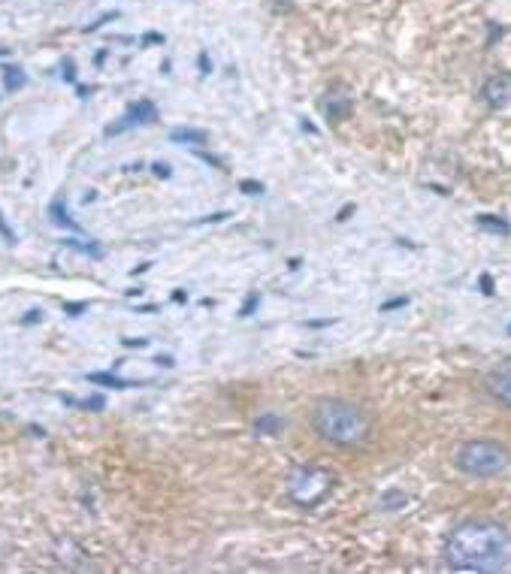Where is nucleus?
<instances>
[{"label": "nucleus", "mask_w": 511, "mask_h": 574, "mask_svg": "<svg viewBox=\"0 0 511 574\" xmlns=\"http://www.w3.org/2000/svg\"><path fill=\"white\" fill-rule=\"evenodd\" d=\"M154 176H161V179H170V163H154Z\"/></svg>", "instance_id": "aec40b11"}, {"label": "nucleus", "mask_w": 511, "mask_h": 574, "mask_svg": "<svg viewBox=\"0 0 511 574\" xmlns=\"http://www.w3.org/2000/svg\"><path fill=\"white\" fill-rule=\"evenodd\" d=\"M200 70H203V73H209V70H212V63H209V58H206V54H200Z\"/></svg>", "instance_id": "bb28decb"}, {"label": "nucleus", "mask_w": 511, "mask_h": 574, "mask_svg": "<svg viewBox=\"0 0 511 574\" xmlns=\"http://www.w3.org/2000/svg\"><path fill=\"white\" fill-rule=\"evenodd\" d=\"M91 384H103V387H112V390H127V387H136L133 381H124L118 375H109V372H91V375H85Z\"/></svg>", "instance_id": "9d476101"}, {"label": "nucleus", "mask_w": 511, "mask_h": 574, "mask_svg": "<svg viewBox=\"0 0 511 574\" xmlns=\"http://www.w3.org/2000/svg\"><path fill=\"white\" fill-rule=\"evenodd\" d=\"M0 233H3V236H6V239H13V233H9V227H6L3 221H0Z\"/></svg>", "instance_id": "c85d7f7f"}, {"label": "nucleus", "mask_w": 511, "mask_h": 574, "mask_svg": "<svg viewBox=\"0 0 511 574\" xmlns=\"http://www.w3.org/2000/svg\"><path fill=\"white\" fill-rule=\"evenodd\" d=\"M511 535L503 523L472 517L457 523L445 538V562L454 571H494L505 562Z\"/></svg>", "instance_id": "f257e3e1"}, {"label": "nucleus", "mask_w": 511, "mask_h": 574, "mask_svg": "<svg viewBox=\"0 0 511 574\" xmlns=\"http://www.w3.org/2000/svg\"><path fill=\"white\" fill-rule=\"evenodd\" d=\"M348 112H351V97L330 94V100H327V115H330V121H342Z\"/></svg>", "instance_id": "9b49d317"}, {"label": "nucleus", "mask_w": 511, "mask_h": 574, "mask_svg": "<svg viewBox=\"0 0 511 574\" xmlns=\"http://www.w3.org/2000/svg\"><path fill=\"white\" fill-rule=\"evenodd\" d=\"M281 430H285V417H281V414L263 411L258 421H254V432H258V435H279Z\"/></svg>", "instance_id": "6e6552de"}, {"label": "nucleus", "mask_w": 511, "mask_h": 574, "mask_svg": "<svg viewBox=\"0 0 511 574\" xmlns=\"http://www.w3.org/2000/svg\"><path fill=\"white\" fill-rule=\"evenodd\" d=\"M511 466V448L499 439H469L454 451V469L466 478H496Z\"/></svg>", "instance_id": "7ed1b4c3"}, {"label": "nucleus", "mask_w": 511, "mask_h": 574, "mask_svg": "<svg viewBox=\"0 0 511 574\" xmlns=\"http://www.w3.org/2000/svg\"><path fill=\"white\" fill-rule=\"evenodd\" d=\"M330 487H333V475L321 466H303L294 478H290V496H294V502H299V505L321 502V499L330 493Z\"/></svg>", "instance_id": "20e7f679"}, {"label": "nucleus", "mask_w": 511, "mask_h": 574, "mask_svg": "<svg viewBox=\"0 0 511 574\" xmlns=\"http://www.w3.org/2000/svg\"><path fill=\"white\" fill-rule=\"evenodd\" d=\"M24 82H27V79H24V73H22V70H18V67H6V70H3V85H6L9 91L22 88V85H24Z\"/></svg>", "instance_id": "4468645a"}, {"label": "nucleus", "mask_w": 511, "mask_h": 574, "mask_svg": "<svg viewBox=\"0 0 511 574\" xmlns=\"http://www.w3.org/2000/svg\"><path fill=\"white\" fill-rule=\"evenodd\" d=\"M158 366H167V369H170V366H172V360H170V357H158Z\"/></svg>", "instance_id": "cd10ccee"}, {"label": "nucleus", "mask_w": 511, "mask_h": 574, "mask_svg": "<svg viewBox=\"0 0 511 574\" xmlns=\"http://www.w3.org/2000/svg\"><path fill=\"white\" fill-rule=\"evenodd\" d=\"M258 303H260V296H258V294H249V299H245V305H242V312H239V315H242V317H249Z\"/></svg>", "instance_id": "f3484780"}, {"label": "nucleus", "mask_w": 511, "mask_h": 574, "mask_svg": "<svg viewBox=\"0 0 511 574\" xmlns=\"http://www.w3.org/2000/svg\"><path fill=\"white\" fill-rule=\"evenodd\" d=\"M6 52H9V49H0V54H6Z\"/></svg>", "instance_id": "c756f323"}, {"label": "nucleus", "mask_w": 511, "mask_h": 574, "mask_svg": "<svg viewBox=\"0 0 511 574\" xmlns=\"http://www.w3.org/2000/svg\"><path fill=\"white\" fill-rule=\"evenodd\" d=\"M484 387H487V393L494 396L499 405L511 408V366H508V369H496V372H490L487 381H484Z\"/></svg>", "instance_id": "0eeeda50"}, {"label": "nucleus", "mask_w": 511, "mask_h": 574, "mask_svg": "<svg viewBox=\"0 0 511 574\" xmlns=\"http://www.w3.org/2000/svg\"><path fill=\"white\" fill-rule=\"evenodd\" d=\"M172 142H188V145H203L209 139L206 130H194V127H176V130L170 133Z\"/></svg>", "instance_id": "1a4fd4ad"}, {"label": "nucleus", "mask_w": 511, "mask_h": 574, "mask_svg": "<svg viewBox=\"0 0 511 574\" xmlns=\"http://www.w3.org/2000/svg\"><path fill=\"white\" fill-rule=\"evenodd\" d=\"M239 190L242 194H263V185L260 181H239Z\"/></svg>", "instance_id": "dca6fc26"}, {"label": "nucleus", "mask_w": 511, "mask_h": 574, "mask_svg": "<svg viewBox=\"0 0 511 574\" xmlns=\"http://www.w3.org/2000/svg\"><path fill=\"white\" fill-rule=\"evenodd\" d=\"M36 321H43V312H36V308H34V312H27V317L22 324H36Z\"/></svg>", "instance_id": "b1692460"}, {"label": "nucleus", "mask_w": 511, "mask_h": 574, "mask_svg": "<svg viewBox=\"0 0 511 574\" xmlns=\"http://www.w3.org/2000/svg\"><path fill=\"white\" fill-rule=\"evenodd\" d=\"M64 79H67V82L76 79V73H73V61H70V58L64 61Z\"/></svg>", "instance_id": "412c9836"}, {"label": "nucleus", "mask_w": 511, "mask_h": 574, "mask_svg": "<svg viewBox=\"0 0 511 574\" xmlns=\"http://www.w3.org/2000/svg\"><path fill=\"white\" fill-rule=\"evenodd\" d=\"M151 43H163V33H145L142 36V45H151Z\"/></svg>", "instance_id": "4be33fe9"}, {"label": "nucleus", "mask_w": 511, "mask_h": 574, "mask_svg": "<svg viewBox=\"0 0 511 574\" xmlns=\"http://www.w3.org/2000/svg\"><path fill=\"white\" fill-rule=\"evenodd\" d=\"M151 121H158V106H154L151 100H136V103H131V109H127V115L121 121L106 127V136H115L133 124H151Z\"/></svg>", "instance_id": "423d86ee"}, {"label": "nucleus", "mask_w": 511, "mask_h": 574, "mask_svg": "<svg viewBox=\"0 0 511 574\" xmlns=\"http://www.w3.org/2000/svg\"><path fill=\"white\" fill-rule=\"evenodd\" d=\"M85 308H88L85 303H67V305H64V312H70L73 317H76L79 312H85Z\"/></svg>", "instance_id": "6ab92c4d"}, {"label": "nucleus", "mask_w": 511, "mask_h": 574, "mask_svg": "<svg viewBox=\"0 0 511 574\" xmlns=\"http://www.w3.org/2000/svg\"><path fill=\"white\" fill-rule=\"evenodd\" d=\"M481 287H484V294H494V281H490V275H481Z\"/></svg>", "instance_id": "a878e982"}, {"label": "nucleus", "mask_w": 511, "mask_h": 574, "mask_svg": "<svg viewBox=\"0 0 511 574\" xmlns=\"http://www.w3.org/2000/svg\"><path fill=\"white\" fill-rule=\"evenodd\" d=\"M124 345H127V348H145L149 339H124Z\"/></svg>", "instance_id": "393cba45"}, {"label": "nucleus", "mask_w": 511, "mask_h": 574, "mask_svg": "<svg viewBox=\"0 0 511 574\" xmlns=\"http://www.w3.org/2000/svg\"><path fill=\"white\" fill-rule=\"evenodd\" d=\"M85 408H94V411H103V408H106V399H103V396H88V399H85Z\"/></svg>", "instance_id": "a211bd4d"}, {"label": "nucleus", "mask_w": 511, "mask_h": 574, "mask_svg": "<svg viewBox=\"0 0 511 574\" xmlns=\"http://www.w3.org/2000/svg\"><path fill=\"white\" fill-rule=\"evenodd\" d=\"M312 430L336 448H360L372 439V417L363 405L342 396L318 399L312 408Z\"/></svg>", "instance_id": "f03ea898"}, {"label": "nucleus", "mask_w": 511, "mask_h": 574, "mask_svg": "<svg viewBox=\"0 0 511 574\" xmlns=\"http://www.w3.org/2000/svg\"><path fill=\"white\" fill-rule=\"evenodd\" d=\"M52 215H54V224H64V227H70V230H79V227H76V224H73V221H70L67 209H64V212H61V206H58V203H54V206H52Z\"/></svg>", "instance_id": "2eb2a0df"}, {"label": "nucleus", "mask_w": 511, "mask_h": 574, "mask_svg": "<svg viewBox=\"0 0 511 574\" xmlns=\"http://www.w3.org/2000/svg\"><path fill=\"white\" fill-rule=\"evenodd\" d=\"M478 227H484V230H494V233H508V230H511L503 218H496V215H478Z\"/></svg>", "instance_id": "ddd939ff"}, {"label": "nucleus", "mask_w": 511, "mask_h": 574, "mask_svg": "<svg viewBox=\"0 0 511 574\" xmlns=\"http://www.w3.org/2000/svg\"><path fill=\"white\" fill-rule=\"evenodd\" d=\"M481 100L490 109H505L511 103V73H494L481 85Z\"/></svg>", "instance_id": "39448f33"}, {"label": "nucleus", "mask_w": 511, "mask_h": 574, "mask_svg": "<svg viewBox=\"0 0 511 574\" xmlns=\"http://www.w3.org/2000/svg\"><path fill=\"white\" fill-rule=\"evenodd\" d=\"M406 502H408V496L403 493V490H387V493H381L378 508L381 511H397V508H403Z\"/></svg>", "instance_id": "f8f14e48"}, {"label": "nucleus", "mask_w": 511, "mask_h": 574, "mask_svg": "<svg viewBox=\"0 0 511 574\" xmlns=\"http://www.w3.org/2000/svg\"><path fill=\"white\" fill-rule=\"evenodd\" d=\"M408 303V296H399V299H390V303H385V312H390V308H399V305H406Z\"/></svg>", "instance_id": "5701e85b"}]
</instances>
